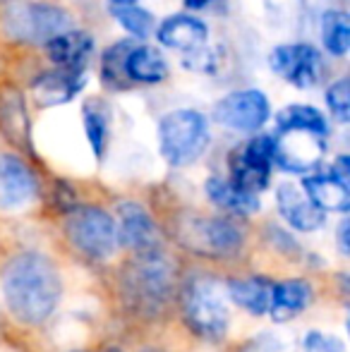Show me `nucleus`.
<instances>
[{
  "mask_svg": "<svg viewBox=\"0 0 350 352\" xmlns=\"http://www.w3.org/2000/svg\"><path fill=\"white\" fill-rule=\"evenodd\" d=\"M61 276L51 259L36 252L14 256L3 274V295L22 324H43L61 300Z\"/></svg>",
  "mask_w": 350,
  "mask_h": 352,
  "instance_id": "1",
  "label": "nucleus"
},
{
  "mask_svg": "<svg viewBox=\"0 0 350 352\" xmlns=\"http://www.w3.org/2000/svg\"><path fill=\"white\" fill-rule=\"evenodd\" d=\"M185 324L204 340H221L228 331V292L214 278H195L182 292Z\"/></svg>",
  "mask_w": 350,
  "mask_h": 352,
  "instance_id": "2",
  "label": "nucleus"
},
{
  "mask_svg": "<svg viewBox=\"0 0 350 352\" xmlns=\"http://www.w3.org/2000/svg\"><path fill=\"white\" fill-rule=\"evenodd\" d=\"M122 285L140 309H159L171 297L175 285V269L164 250L137 254L122 276Z\"/></svg>",
  "mask_w": 350,
  "mask_h": 352,
  "instance_id": "3",
  "label": "nucleus"
},
{
  "mask_svg": "<svg viewBox=\"0 0 350 352\" xmlns=\"http://www.w3.org/2000/svg\"><path fill=\"white\" fill-rule=\"evenodd\" d=\"M209 144V127L201 113L197 111H173L164 116L159 125L161 156L175 168L190 166L204 153Z\"/></svg>",
  "mask_w": 350,
  "mask_h": 352,
  "instance_id": "4",
  "label": "nucleus"
},
{
  "mask_svg": "<svg viewBox=\"0 0 350 352\" xmlns=\"http://www.w3.org/2000/svg\"><path fill=\"white\" fill-rule=\"evenodd\" d=\"M67 240L80 254L94 261H103L118 245L116 221L98 206H75L65 223Z\"/></svg>",
  "mask_w": 350,
  "mask_h": 352,
  "instance_id": "5",
  "label": "nucleus"
},
{
  "mask_svg": "<svg viewBox=\"0 0 350 352\" xmlns=\"http://www.w3.org/2000/svg\"><path fill=\"white\" fill-rule=\"evenodd\" d=\"M70 27V14L63 8L43 3L12 5L5 12V29L10 36L29 43H46Z\"/></svg>",
  "mask_w": 350,
  "mask_h": 352,
  "instance_id": "6",
  "label": "nucleus"
},
{
  "mask_svg": "<svg viewBox=\"0 0 350 352\" xmlns=\"http://www.w3.org/2000/svg\"><path fill=\"white\" fill-rule=\"evenodd\" d=\"M182 245L199 254L209 256H233L243 247V230L228 218H197L185 223L180 232Z\"/></svg>",
  "mask_w": 350,
  "mask_h": 352,
  "instance_id": "7",
  "label": "nucleus"
},
{
  "mask_svg": "<svg viewBox=\"0 0 350 352\" xmlns=\"http://www.w3.org/2000/svg\"><path fill=\"white\" fill-rule=\"evenodd\" d=\"M214 118L228 130L257 132L269 120V101L257 89H243L221 98L214 106Z\"/></svg>",
  "mask_w": 350,
  "mask_h": 352,
  "instance_id": "8",
  "label": "nucleus"
},
{
  "mask_svg": "<svg viewBox=\"0 0 350 352\" xmlns=\"http://www.w3.org/2000/svg\"><path fill=\"white\" fill-rule=\"evenodd\" d=\"M269 65L276 74L298 89H309L322 77V56L307 43H288L276 46L269 53Z\"/></svg>",
  "mask_w": 350,
  "mask_h": 352,
  "instance_id": "9",
  "label": "nucleus"
},
{
  "mask_svg": "<svg viewBox=\"0 0 350 352\" xmlns=\"http://www.w3.org/2000/svg\"><path fill=\"white\" fill-rule=\"evenodd\" d=\"M324 137L309 130H281L274 137V161L288 173H309L322 163Z\"/></svg>",
  "mask_w": 350,
  "mask_h": 352,
  "instance_id": "10",
  "label": "nucleus"
},
{
  "mask_svg": "<svg viewBox=\"0 0 350 352\" xmlns=\"http://www.w3.org/2000/svg\"><path fill=\"white\" fill-rule=\"evenodd\" d=\"M120 226L116 228L118 242L132 250L135 254H149V252H159L161 247V232L156 228L154 218L149 216L140 204H127L120 206Z\"/></svg>",
  "mask_w": 350,
  "mask_h": 352,
  "instance_id": "11",
  "label": "nucleus"
},
{
  "mask_svg": "<svg viewBox=\"0 0 350 352\" xmlns=\"http://www.w3.org/2000/svg\"><path fill=\"white\" fill-rule=\"evenodd\" d=\"M36 195V177L17 156H0V209L27 206Z\"/></svg>",
  "mask_w": 350,
  "mask_h": 352,
  "instance_id": "12",
  "label": "nucleus"
},
{
  "mask_svg": "<svg viewBox=\"0 0 350 352\" xmlns=\"http://www.w3.org/2000/svg\"><path fill=\"white\" fill-rule=\"evenodd\" d=\"M276 204H278L281 216H283L295 230L309 232V230L322 228L324 211L317 209V206L307 199V195H305L300 187H295L293 182L278 185V190H276Z\"/></svg>",
  "mask_w": 350,
  "mask_h": 352,
  "instance_id": "13",
  "label": "nucleus"
},
{
  "mask_svg": "<svg viewBox=\"0 0 350 352\" xmlns=\"http://www.w3.org/2000/svg\"><path fill=\"white\" fill-rule=\"evenodd\" d=\"M312 302V285L303 278H290L283 283H274L269 302V314L274 321L283 324V321L298 316L305 307Z\"/></svg>",
  "mask_w": 350,
  "mask_h": 352,
  "instance_id": "14",
  "label": "nucleus"
},
{
  "mask_svg": "<svg viewBox=\"0 0 350 352\" xmlns=\"http://www.w3.org/2000/svg\"><path fill=\"white\" fill-rule=\"evenodd\" d=\"M159 41L168 48H177V51H192L206 43V27L197 17L190 14H173V17L164 19L156 32Z\"/></svg>",
  "mask_w": 350,
  "mask_h": 352,
  "instance_id": "15",
  "label": "nucleus"
},
{
  "mask_svg": "<svg viewBox=\"0 0 350 352\" xmlns=\"http://www.w3.org/2000/svg\"><path fill=\"white\" fill-rule=\"evenodd\" d=\"M48 56L51 60H56L61 67L67 70H85L89 56L94 51V41L89 34L82 32H63L58 36H53L51 41H46Z\"/></svg>",
  "mask_w": 350,
  "mask_h": 352,
  "instance_id": "16",
  "label": "nucleus"
},
{
  "mask_svg": "<svg viewBox=\"0 0 350 352\" xmlns=\"http://www.w3.org/2000/svg\"><path fill=\"white\" fill-rule=\"evenodd\" d=\"M85 87V72L58 67L46 72L34 82V91L41 98V103H65L77 96V91Z\"/></svg>",
  "mask_w": 350,
  "mask_h": 352,
  "instance_id": "17",
  "label": "nucleus"
},
{
  "mask_svg": "<svg viewBox=\"0 0 350 352\" xmlns=\"http://www.w3.org/2000/svg\"><path fill=\"white\" fill-rule=\"evenodd\" d=\"M303 187H305L307 199L312 201L317 209H322V211H348V206H350L348 185L338 180V177H333L331 173H329V175L305 177Z\"/></svg>",
  "mask_w": 350,
  "mask_h": 352,
  "instance_id": "18",
  "label": "nucleus"
},
{
  "mask_svg": "<svg viewBox=\"0 0 350 352\" xmlns=\"http://www.w3.org/2000/svg\"><path fill=\"white\" fill-rule=\"evenodd\" d=\"M271 290H274V283L269 278H262V276H252V278H233L228 283V287H226L230 300L254 316H262L269 311Z\"/></svg>",
  "mask_w": 350,
  "mask_h": 352,
  "instance_id": "19",
  "label": "nucleus"
},
{
  "mask_svg": "<svg viewBox=\"0 0 350 352\" xmlns=\"http://www.w3.org/2000/svg\"><path fill=\"white\" fill-rule=\"evenodd\" d=\"M125 74L132 82L156 84L168 77V65L164 56L151 46H132L125 58Z\"/></svg>",
  "mask_w": 350,
  "mask_h": 352,
  "instance_id": "20",
  "label": "nucleus"
},
{
  "mask_svg": "<svg viewBox=\"0 0 350 352\" xmlns=\"http://www.w3.org/2000/svg\"><path fill=\"white\" fill-rule=\"evenodd\" d=\"M206 197H209L211 204H216L219 209L238 213V216H250V213L259 211L257 195L238 190L230 180H221V177L206 180Z\"/></svg>",
  "mask_w": 350,
  "mask_h": 352,
  "instance_id": "21",
  "label": "nucleus"
},
{
  "mask_svg": "<svg viewBox=\"0 0 350 352\" xmlns=\"http://www.w3.org/2000/svg\"><path fill=\"white\" fill-rule=\"evenodd\" d=\"M0 127L14 144L27 142V108L14 87L0 89Z\"/></svg>",
  "mask_w": 350,
  "mask_h": 352,
  "instance_id": "22",
  "label": "nucleus"
},
{
  "mask_svg": "<svg viewBox=\"0 0 350 352\" xmlns=\"http://www.w3.org/2000/svg\"><path fill=\"white\" fill-rule=\"evenodd\" d=\"M269 177L271 166L250 161L248 156H243V151L233 153V158H230V182L238 190L250 192V195H259L269 185Z\"/></svg>",
  "mask_w": 350,
  "mask_h": 352,
  "instance_id": "23",
  "label": "nucleus"
},
{
  "mask_svg": "<svg viewBox=\"0 0 350 352\" xmlns=\"http://www.w3.org/2000/svg\"><path fill=\"white\" fill-rule=\"evenodd\" d=\"M276 125L278 130H309L322 137H327L329 132L327 118L312 106H285L276 116Z\"/></svg>",
  "mask_w": 350,
  "mask_h": 352,
  "instance_id": "24",
  "label": "nucleus"
},
{
  "mask_svg": "<svg viewBox=\"0 0 350 352\" xmlns=\"http://www.w3.org/2000/svg\"><path fill=\"white\" fill-rule=\"evenodd\" d=\"M322 38L331 56H346L350 48V17L341 10H329L322 19Z\"/></svg>",
  "mask_w": 350,
  "mask_h": 352,
  "instance_id": "25",
  "label": "nucleus"
},
{
  "mask_svg": "<svg viewBox=\"0 0 350 352\" xmlns=\"http://www.w3.org/2000/svg\"><path fill=\"white\" fill-rule=\"evenodd\" d=\"M132 51V43L130 41H120L116 43V46H111L106 51V56H103L101 60V77L103 82L108 84V87L113 89H122L125 87V58L127 53Z\"/></svg>",
  "mask_w": 350,
  "mask_h": 352,
  "instance_id": "26",
  "label": "nucleus"
},
{
  "mask_svg": "<svg viewBox=\"0 0 350 352\" xmlns=\"http://www.w3.org/2000/svg\"><path fill=\"white\" fill-rule=\"evenodd\" d=\"M113 17L132 34V36H140L144 38L146 34L154 29V17L151 12H146L144 8H137L135 3L132 5H116L113 8Z\"/></svg>",
  "mask_w": 350,
  "mask_h": 352,
  "instance_id": "27",
  "label": "nucleus"
},
{
  "mask_svg": "<svg viewBox=\"0 0 350 352\" xmlns=\"http://www.w3.org/2000/svg\"><path fill=\"white\" fill-rule=\"evenodd\" d=\"M82 116H85V130H87L89 144H91L94 153L101 158L103 151H106V137H108L106 116H103V111L96 106V103H87Z\"/></svg>",
  "mask_w": 350,
  "mask_h": 352,
  "instance_id": "28",
  "label": "nucleus"
},
{
  "mask_svg": "<svg viewBox=\"0 0 350 352\" xmlns=\"http://www.w3.org/2000/svg\"><path fill=\"white\" fill-rule=\"evenodd\" d=\"M327 103H329V111L331 116L336 118L338 122H346L350 118V84L348 79H338L329 87L327 91Z\"/></svg>",
  "mask_w": 350,
  "mask_h": 352,
  "instance_id": "29",
  "label": "nucleus"
},
{
  "mask_svg": "<svg viewBox=\"0 0 350 352\" xmlns=\"http://www.w3.org/2000/svg\"><path fill=\"white\" fill-rule=\"evenodd\" d=\"M303 352H346V348H343V343L336 338V336L309 331V333L305 336Z\"/></svg>",
  "mask_w": 350,
  "mask_h": 352,
  "instance_id": "30",
  "label": "nucleus"
},
{
  "mask_svg": "<svg viewBox=\"0 0 350 352\" xmlns=\"http://www.w3.org/2000/svg\"><path fill=\"white\" fill-rule=\"evenodd\" d=\"M243 352H293V350H290V345L285 343L281 336H269V333H266V336L254 338Z\"/></svg>",
  "mask_w": 350,
  "mask_h": 352,
  "instance_id": "31",
  "label": "nucleus"
},
{
  "mask_svg": "<svg viewBox=\"0 0 350 352\" xmlns=\"http://www.w3.org/2000/svg\"><path fill=\"white\" fill-rule=\"evenodd\" d=\"M331 175L338 177L341 182L348 185V175H350V163H348V156H338L336 163L331 166Z\"/></svg>",
  "mask_w": 350,
  "mask_h": 352,
  "instance_id": "32",
  "label": "nucleus"
},
{
  "mask_svg": "<svg viewBox=\"0 0 350 352\" xmlns=\"http://www.w3.org/2000/svg\"><path fill=\"white\" fill-rule=\"evenodd\" d=\"M348 230H350V221H348V218H343L341 226H338V250H341L343 254H348V252H350V237H348Z\"/></svg>",
  "mask_w": 350,
  "mask_h": 352,
  "instance_id": "33",
  "label": "nucleus"
},
{
  "mask_svg": "<svg viewBox=\"0 0 350 352\" xmlns=\"http://www.w3.org/2000/svg\"><path fill=\"white\" fill-rule=\"evenodd\" d=\"M209 3H214V0H185V5H187V8H192V10L206 8Z\"/></svg>",
  "mask_w": 350,
  "mask_h": 352,
  "instance_id": "34",
  "label": "nucleus"
},
{
  "mask_svg": "<svg viewBox=\"0 0 350 352\" xmlns=\"http://www.w3.org/2000/svg\"><path fill=\"white\" fill-rule=\"evenodd\" d=\"M116 5H132V3H137V0H113Z\"/></svg>",
  "mask_w": 350,
  "mask_h": 352,
  "instance_id": "35",
  "label": "nucleus"
},
{
  "mask_svg": "<svg viewBox=\"0 0 350 352\" xmlns=\"http://www.w3.org/2000/svg\"><path fill=\"white\" fill-rule=\"evenodd\" d=\"M106 352H120V350H118V348H108Z\"/></svg>",
  "mask_w": 350,
  "mask_h": 352,
  "instance_id": "36",
  "label": "nucleus"
},
{
  "mask_svg": "<svg viewBox=\"0 0 350 352\" xmlns=\"http://www.w3.org/2000/svg\"><path fill=\"white\" fill-rule=\"evenodd\" d=\"M149 352H156V350H149Z\"/></svg>",
  "mask_w": 350,
  "mask_h": 352,
  "instance_id": "37",
  "label": "nucleus"
}]
</instances>
